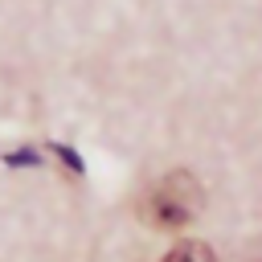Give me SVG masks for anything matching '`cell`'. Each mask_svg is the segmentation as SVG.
<instances>
[{
  "label": "cell",
  "mask_w": 262,
  "mask_h": 262,
  "mask_svg": "<svg viewBox=\"0 0 262 262\" xmlns=\"http://www.w3.org/2000/svg\"><path fill=\"white\" fill-rule=\"evenodd\" d=\"M205 205V192H201V180L192 172H168L160 176L143 201H139V217L151 225V229H180L188 225Z\"/></svg>",
  "instance_id": "cell-1"
},
{
  "label": "cell",
  "mask_w": 262,
  "mask_h": 262,
  "mask_svg": "<svg viewBox=\"0 0 262 262\" xmlns=\"http://www.w3.org/2000/svg\"><path fill=\"white\" fill-rule=\"evenodd\" d=\"M164 262H217V258H213V250L205 242H180V246H172L164 254Z\"/></svg>",
  "instance_id": "cell-2"
}]
</instances>
